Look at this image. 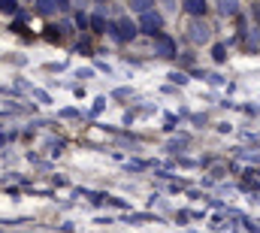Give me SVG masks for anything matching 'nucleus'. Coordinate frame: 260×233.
Instances as JSON below:
<instances>
[{"label": "nucleus", "mask_w": 260, "mask_h": 233, "mask_svg": "<svg viewBox=\"0 0 260 233\" xmlns=\"http://www.w3.org/2000/svg\"><path fill=\"white\" fill-rule=\"evenodd\" d=\"M160 27H164V18H160L154 9L142 12V18H139V31H142V34H151V37H157V34H160Z\"/></svg>", "instance_id": "1"}, {"label": "nucleus", "mask_w": 260, "mask_h": 233, "mask_svg": "<svg viewBox=\"0 0 260 233\" xmlns=\"http://www.w3.org/2000/svg\"><path fill=\"white\" fill-rule=\"evenodd\" d=\"M154 52H157L160 58H173V55H176V43H173L167 34H157V37H154Z\"/></svg>", "instance_id": "2"}, {"label": "nucleus", "mask_w": 260, "mask_h": 233, "mask_svg": "<svg viewBox=\"0 0 260 233\" xmlns=\"http://www.w3.org/2000/svg\"><path fill=\"white\" fill-rule=\"evenodd\" d=\"M112 31H115L118 40H133V37H136V24H133L130 18H121L118 24H112Z\"/></svg>", "instance_id": "3"}, {"label": "nucleus", "mask_w": 260, "mask_h": 233, "mask_svg": "<svg viewBox=\"0 0 260 233\" xmlns=\"http://www.w3.org/2000/svg\"><path fill=\"white\" fill-rule=\"evenodd\" d=\"M191 40H194V43H209V40H212V31H209L206 21H194V24H191Z\"/></svg>", "instance_id": "4"}, {"label": "nucleus", "mask_w": 260, "mask_h": 233, "mask_svg": "<svg viewBox=\"0 0 260 233\" xmlns=\"http://www.w3.org/2000/svg\"><path fill=\"white\" fill-rule=\"evenodd\" d=\"M55 9H61V0H37V12L40 15H52Z\"/></svg>", "instance_id": "5"}, {"label": "nucleus", "mask_w": 260, "mask_h": 233, "mask_svg": "<svg viewBox=\"0 0 260 233\" xmlns=\"http://www.w3.org/2000/svg\"><path fill=\"white\" fill-rule=\"evenodd\" d=\"M185 9H188L194 18H200V15H206V0H185Z\"/></svg>", "instance_id": "6"}, {"label": "nucleus", "mask_w": 260, "mask_h": 233, "mask_svg": "<svg viewBox=\"0 0 260 233\" xmlns=\"http://www.w3.org/2000/svg\"><path fill=\"white\" fill-rule=\"evenodd\" d=\"M218 9H221V15H236L239 12V0H218Z\"/></svg>", "instance_id": "7"}, {"label": "nucleus", "mask_w": 260, "mask_h": 233, "mask_svg": "<svg viewBox=\"0 0 260 233\" xmlns=\"http://www.w3.org/2000/svg\"><path fill=\"white\" fill-rule=\"evenodd\" d=\"M151 6H154V0H130V9H133V12H139V15H142V12H148Z\"/></svg>", "instance_id": "8"}, {"label": "nucleus", "mask_w": 260, "mask_h": 233, "mask_svg": "<svg viewBox=\"0 0 260 233\" xmlns=\"http://www.w3.org/2000/svg\"><path fill=\"white\" fill-rule=\"evenodd\" d=\"M0 12H18V0H0Z\"/></svg>", "instance_id": "9"}, {"label": "nucleus", "mask_w": 260, "mask_h": 233, "mask_svg": "<svg viewBox=\"0 0 260 233\" xmlns=\"http://www.w3.org/2000/svg\"><path fill=\"white\" fill-rule=\"evenodd\" d=\"M91 27H94V31L100 34V31L106 27V21H103V15H94V18H91Z\"/></svg>", "instance_id": "10"}, {"label": "nucleus", "mask_w": 260, "mask_h": 233, "mask_svg": "<svg viewBox=\"0 0 260 233\" xmlns=\"http://www.w3.org/2000/svg\"><path fill=\"white\" fill-rule=\"evenodd\" d=\"M76 24H79V27H82V31H85V27H88V18H85V15H82V12H79V15H76Z\"/></svg>", "instance_id": "11"}, {"label": "nucleus", "mask_w": 260, "mask_h": 233, "mask_svg": "<svg viewBox=\"0 0 260 233\" xmlns=\"http://www.w3.org/2000/svg\"><path fill=\"white\" fill-rule=\"evenodd\" d=\"M227 55H224V46H215V61H224Z\"/></svg>", "instance_id": "12"}, {"label": "nucleus", "mask_w": 260, "mask_h": 233, "mask_svg": "<svg viewBox=\"0 0 260 233\" xmlns=\"http://www.w3.org/2000/svg\"><path fill=\"white\" fill-rule=\"evenodd\" d=\"M164 6H167V9H170V12H173V9H179V6H176V3H173V0H164Z\"/></svg>", "instance_id": "13"}, {"label": "nucleus", "mask_w": 260, "mask_h": 233, "mask_svg": "<svg viewBox=\"0 0 260 233\" xmlns=\"http://www.w3.org/2000/svg\"><path fill=\"white\" fill-rule=\"evenodd\" d=\"M254 18L260 21V3H254Z\"/></svg>", "instance_id": "14"}, {"label": "nucleus", "mask_w": 260, "mask_h": 233, "mask_svg": "<svg viewBox=\"0 0 260 233\" xmlns=\"http://www.w3.org/2000/svg\"><path fill=\"white\" fill-rule=\"evenodd\" d=\"M61 9H70V0H61Z\"/></svg>", "instance_id": "15"}, {"label": "nucleus", "mask_w": 260, "mask_h": 233, "mask_svg": "<svg viewBox=\"0 0 260 233\" xmlns=\"http://www.w3.org/2000/svg\"><path fill=\"white\" fill-rule=\"evenodd\" d=\"M97 3H106V0H97Z\"/></svg>", "instance_id": "16"}]
</instances>
